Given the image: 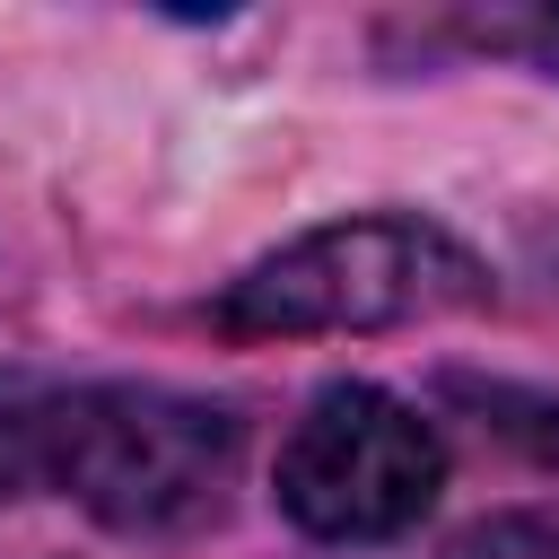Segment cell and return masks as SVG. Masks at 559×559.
I'll use <instances>...</instances> for the list:
<instances>
[{
    "label": "cell",
    "mask_w": 559,
    "mask_h": 559,
    "mask_svg": "<svg viewBox=\"0 0 559 559\" xmlns=\"http://www.w3.org/2000/svg\"><path fill=\"white\" fill-rule=\"evenodd\" d=\"M280 515L314 542H393L445 489L437 428L384 384H323L271 463Z\"/></svg>",
    "instance_id": "cell-3"
},
{
    "label": "cell",
    "mask_w": 559,
    "mask_h": 559,
    "mask_svg": "<svg viewBox=\"0 0 559 559\" xmlns=\"http://www.w3.org/2000/svg\"><path fill=\"white\" fill-rule=\"evenodd\" d=\"M454 35L472 52H507L559 87V9H480V17H454Z\"/></svg>",
    "instance_id": "cell-4"
},
{
    "label": "cell",
    "mask_w": 559,
    "mask_h": 559,
    "mask_svg": "<svg viewBox=\"0 0 559 559\" xmlns=\"http://www.w3.org/2000/svg\"><path fill=\"white\" fill-rule=\"evenodd\" d=\"M489 297H498L489 262L454 227L419 210H358L288 236L245 280H227L210 297V323L236 341H306V332H393V323L480 314Z\"/></svg>",
    "instance_id": "cell-2"
},
{
    "label": "cell",
    "mask_w": 559,
    "mask_h": 559,
    "mask_svg": "<svg viewBox=\"0 0 559 559\" xmlns=\"http://www.w3.org/2000/svg\"><path fill=\"white\" fill-rule=\"evenodd\" d=\"M445 559H559V515H533V507L480 515L445 542Z\"/></svg>",
    "instance_id": "cell-5"
},
{
    "label": "cell",
    "mask_w": 559,
    "mask_h": 559,
    "mask_svg": "<svg viewBox=\"0 0 559 559\" xmlns=\"http://www.w3.org/2000/svg\"><path fill=\"white\" fill-rule=\"evenodd\" d=\"M245 463L236 402L183 384L0 376V489H61L114 533H192Z\"/></svg>",
    "instance_id": "cell-1"
}]
</instances>
